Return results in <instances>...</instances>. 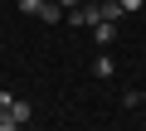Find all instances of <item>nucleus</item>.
<instances>
[{
  "instance_id": "f257e3e1",
  "label": "nucleus",
  "mask_w": 146,
  "mask_h": 131,
  "mask_svg": "<svg viewBox=\"0 0 146 131\" xmlns=\"http://www.w3.org/2000/svg\"><path fill=\"white\" fill-rule=\"evenodd\" d=\"M102 20V5H93V0H83V5L68 10V24H98Z\"/></svg>"
},
{
  "instance_id": "f03ea898",
  "label": "nucleus",
  "mask_w": 146,
  "mask_h": 131,
  "mask_svg": "<svg viewBox=\"0 0 146 131\" xmlns=\"http://www.w3.org/2000/svg\"><path fill=\"white\" fill-rule=\"evenodd\" d=\"M93 39H98V44L107 49V44L117 39V20H98V24H93Z\"/></svg>"
},
{
  "instance_id": "7ed1b4c3",
  "label": "nucleus",
  "mask_w": 146,
  "mask_h": 131,
  "mask_svg": "<svg viewBox=\"0 0 146 131\" xmlns=\"http://www.w3.org/2000/svg\"><path fill=\"white\" fill-rule=\"evenodd\" d=\"M34 20H44V24H58V20H68V10H63V5H54V0H44V10H39Z\"/></svg>"
},
{
  "instance_id": "20e7f679",
  "label": "nucleus",
  "mask_w": 146,
  "mask_h": 131,
  "mask_svg": "<svg viewBox=\"0 0 146 131\" xmlns=\"http://www.w3.org/2000/svg\"><path fill=\"white\" fill-rule=\"evenodd\" d=\"M93 73H98V78H112V73H117V58H112V53H98V58H93Z\"/></svg>"
},
{
  "instance_id": "39448f33",
  "label": "nucleus",
  "mask_w": 146,
  "mask_h": 131,
  "mask_svg": "<svg viewBox=\"0 0 146 131\" xmlns=\"http://www.w3.org/2000/svg\"><path fill=\"white\" fill-rule=\"evenodd\" d=\"M0 131H25V126H20V121H15L10 112H5V107H0Z\"/></svg>"
},
{
  "instance_id": "423d86ee",
  "label": "nucleus",
  "mask_w": 146,
  "mask_h": 131,
  "mask_svg": "<svg viewBox=\"0 0 146 131\" xmlns=\"http://www.w3.org/2000/svg\"><path fill=\"white\" fill-rule=\"evenodd\" d=\"M15 5H20L25 15H39V10H44V0H15Z\"/></svg>"
},
{
  "instance_id": "0eeeda50",
  "label": "nucleus",
  "mask_w": 146,
  "mask_h": 131,
  "mask_svg": "<svg viewBox=\"0 0 146 131\" xmlns=\"http://www.w3.org/2000/svg\"><path fill=\"white\" fill-rule=\"evenodd\" d=\"M117 5H122V10H127V15H136V10H141V5H146V0H117Z\"/></svg>"
},
{
  "instance_id": "6e6552de",
  "label": "nucleus",
  "mask_w": 146,
  "mask_h": 131,
  "mask_svg": "<svg viewBox=\"0 0 146 131\" xmlns=\"http://www.w3.org/2000/svg\"><path fill=\"white\" fill-rule=\"evenodd\" d=\"M54 5H63V10H73V5H83V0H54Z\"/></svg>"
},
{
  "instance_id": "1a4fd4ad",
  "label": "nucleus",
  "mask_w": 146,
  "mask_h": 131,
  "mask_svg": "<svg viewBox=\"0 0 146 131\" xmlns=\"http://www.w3.org/2000/svg\"><path fill=\"white\" fill-rule=\"evenodd\" d=\"M93 5H107V0H93Z\"/></svg>"
}]
</instances>
